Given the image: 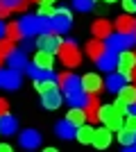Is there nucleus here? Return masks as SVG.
Here are the masks:
<instances>
[{"label": "nucleus", "mask_w": 136, "mask_h": 152, "mask_svg": "<svg viewBox=\"0 0 136 152\" xmlns=\"http://www.w3.org/2000/svg\"><path fill=\"white\" fill-rule=\"evenodd\" d=\"M57 82H59V86L64 89L66 102H71L73 107H84V104H86L89 93L84 91L79 77H75L73 73H61V75H57Z\"/></svg>", "instance_id": "1"}, {"label": "nucleus", "mask_w": 136, "mask_h": 152, "mask_svg": "<svg viewBox=\"0 0 136 152\" xmlns=\"http://www.w3.org/2000/svg\"><path fill=\"white\" fill-rule=\"evenodd\" d=\"M18 23H20V30H23V37H39L41 32L52 30V20L41 18V16H23Z\"/></svg>", "instance_id": "2"}, {"label": "nucleus", "mask_w": 136, "mask_h": 152, "mask_svg": "<svg viewBox=\"0 0 136 152\" xmlns=\"http://www.w3.org/2000/svg\"><path fill=\"white\" fill-rule=\"evenodd\" d=\"M97 123H104L111 132H118L125 127V116H120L113 109V104H100L97 109Z\"/></svg>", "instance_id": "3"}, {"label": "nucleus", "mask_w": 136, "mask_h": 152, "mask_svg": "<svg viewBox=\"0 0 136 152\" xmlns=\"http://www.w3.org/2000/svg\"><path fill=\"white\" fill-rule=\"evenodd\" d=\"M57 55H59V61L64 64V66H68V68H75L82 61V50L77 48L75 41H61Z\"/></svg>", "instance_id": "4"}, {"label": "nucleus", "mask_w": 136, "mask_h": 152, "mask_svg": "<svg viewBox=\"0 0 136 152\" xmlns=\"http://www.w3.org/2000/svg\"><path fill=\"white\" fill-rule=\"evenodd\" d=\"M52 32H59V34H64V32L71 30L73 25V14L66 9V7H59V9H55V14H52Z\"/></svg>", "instance_id": "5"}, {"label": "nucleus", "mask_w": 136, "mask_h": 152, "mask_svg": "<svg viewBox=\"0 0 136 152\" xmlns=\"http://www.w3.org/2000/svg\"><path fill=\"white\" fill-rule=\"evenodd\" d=\"M61 34L59 32H41L39 37H36V48H41V50H48V52H57L59 45H61Z\"/></svg>", "instance_id": "6"}, {"label": "nucleus", "mask_w": 136, "mask_h": 152, "mask_svg": "<svg viewBox=\"0 0 136 152\" xmlns=\"http://www.w3.org/2000/svg\"><path fill=\"white\" fill-rule=\"evenodd\" d=\"M136 66V52L132 50H120V55H118V61H116V68L120 75H125L127 80L132 77V70H134Z\"/></svg>", "instance_id": "7"}, {"label": "nucleus", "mask_w": 136, "mask_h": 152, "mask_svg": "<svg viewBox=\"0 0 136 152\" xmlns=\"http://www.w3.org/2000/svg\"><path fill=\"white\" fill-rule=\"evenodd\" d=\"M136 43V37L134 34H123V32H113L109 39H107V45H109L111 50H127L132 45Z\"/></svg>", "instance_id": "8"}, {"label": "nucleus", "mask_w": 136, "mask_h": 152, "mask_svg": "<svg viewBox=\"0 0 136 152\" xmlns=\"http://www.w3.org/2000/svg\"><path fill=\"white\" fill-rule=\"evenodd\" d=\"M20 86V73L16 68H0V89H18Z\"/></svg>", "instance_id": "9"}, {"label": "nucleus", "mask_w": 136, "mask_h": 152, "mask_svg": "<svg viewBox=\"0 0 136 152\" xmlns=\"http://www.w3.org/2000/svg\"><path fill=\"white\" fill-rule=\"evenodd\" d=\"M82 86L89 95H97L104 89V80L97 73H86V75H82Z\"/></svg>", "instance_id": "10"}, {"label": "nucleus", "mask_w": 136, "mask_h": 152, "mask_svg": "<svg viewBox=\"0 0 136 152\" xmlns=\"http://www.w3.org/2000/svg\"><path fill=\"white\" fill-rule=\"evenodd\" d=\"M111 134H113V132H111L107 125L97 127V129H95V136H93V143H91V145H95L97 150H107V148L111 145V141H113V139H111Z\"/></svg>", "instance_id": "11"}, {"label": "nucleus", "mask_w": 136, "mask_h": 152, "mask_svg": "<svg viewBox=\"0 0 136 152\" xmlns=\"http://www.w3.org/2000/svg\"><path fill=\"white\" fill-rule=\"evenodd\" d=\"M5 59H7V66H9V68L20 70V68L27 66V50L25 48H16V50H14L12 55H7Z\"/></svg>", "instance_id": "12"}, {"label": "nucleus", "mask_w": 136, "mask_h": 152, "mask_svg": "<svg viewBox=\"0 0 136 152\" xmlns=\"http://www.w3.org/2000/svg\"><path fill=\"white\" fill-rule=\"evenodd\" d=\"M41 102H43V107H45V109H59V107H61V102H64L59 86H57V89L45 91V93L41 95Z\"/></svg>", "instance_id": "13"}, {"label": "nucleus", "mask_w": 136, "mask_h": 152, "mask_svg": "<svg viewBox=\"0 0 136 152\" xmlns=\"http://www.w3.org/2000/svg\"><path fill=\"white\" fill-rule=\"evenodd\" d=\"M116 61H118V52L111 50L109 45H107V52H104L102 57L95 59V64H97V68H100V70H113V68H116Z\"/></svg>", "instance_id": "14"}, {"label": "nucleus", "mask_w": 136, "mask_h": 152, "mask_svg": "<svg viewBox=\"0 0 136 152\" xmlns=\"http://www.w3.org/2000/svg\"><path fill=\"white\" fill-rule=\"evenodd\" d=\"M32 64H34V66H39V68H43V70H52V68H55V55L48 52V50H39L36 55H34Z\"/></svg>", "instance_id": "15"}, {"label": "nucleus", "mask_w": 136, "mask_h": 152, "mask_svg": "<svg viewBox=\"0 0 136 152\" xmlns=\"http://www.w3.org/2000/svg\"><path fill=\"white\" fill-rule=\"evenodd\" d=\"M20 145L27 148V150H34V148L41 145V134L36 129H25L20 134Z\"/></svg>", "instance_id": "16"}, {"label": "nucleus", "mask_w": 136, "mask_h": 152, "mask_svg": "<svg viewBox=\"0 0 136 152\" xmlns=\"http://www.w3.org/2000/svg\"><path fill=\"white\" fill-rule=\"evenodd\" d=\"M104 52H107V41H102V39H93L91 43H86V55H89L93 61L100 59Z\"/></svg>", "instance_id": "17"}, {"label": "nucleus", "mask_w": 136, "mask_h": 152, "mask_svg": "<svg viewBox=\"0 0 136 152\" xmlns=\"http://www.w3.org/2000/svg\"><path fill=\"white\" fill-rule=\"evenodd\" d=\"M116 32H123V34H134L136 30V18H132V14H125V16H118L116 20Z\"/></svg>", "instance_id": "18"}, {"label": "nucleus", "mask_w": 136, "mask_h": 152, "mask_svg": "<svg viewBox=\"0 0 136 152\" xmlns=\"http://www.w3.org/2000/svg\"><path fill=\"white\" fill-rule=\"evenodd\" d=\"M55 132H57V136L59 139H75V132H77V127L73 125L68 118H64V121H59L57 123V127H55Z\"/></svg>", "instance_id": "19"}, {"label": "nucleus", "mask_w": 136, "mask_h": 152, "mask_svg": "<svg viewBox=\"0 0 136 152\" xmlns=\"http://www.w3.org/2000/svg\"><path fill=\"white\" fill-rule=\"evenodd\" d=\"M93 136H95V127L89 125V121L82 123V125L77 127V132H75V139H77L79 143H93Z\"/></svg>", "instance_id": "20"}, {"label": "nucleus", "mask_w": 136, "mask_h": 152, "mask_svg": "<svg viewBox=\"0 0 136 152\" xmlns=\"http://www.w3.org/2000/svg\"><path fill=\"white\" fill-rule=\"evenodd\" d=\"M93 34H95V39H102V41H107V39L113 34V30H111V23H109V20H104V18L95 20V23H93Z\"/></svg>", "instance_id": "21"}, {"label": "nucleus", "mask_w": 136, "mask_h": 152, "mask_svg": "<svg viewBox=\"0 0 136 152\" xmlns=\"http://www.w3.org/2000/svg\"><path fill=\"white\" fill-rule=\"evenodd\" d=\"M123 84H127V77H125V75H120V73H111V75L107 77V80H104V89H107V91H111V93H118Z\"/></svg>", "instance_id": "22"}, {"label": "nucleus", "mask_w": 136, "mask_h": 152, "mask_svg": "<svg viewBox=\"0 0 136 152\" xmlns=\"http://www.w3.org/2000/svg\"><path fill=\"white\" fill-rule=\"evenodd\" d=\"M118 100H123L125 104H134L136 102V84H123L118 91Z\"/></svg>", "instance_id": "23"}, {"label": "nucleus", "mask_w": 136, "mask_h": 152, "mask_svg": "<svg viewBox=\"0 0 136 152\" xmlns=\"http://www.w3.org/2000/svg\"><path fill=\"white\" fill-rule=\"evenodd\" d=\"M18 129V123H16V118L9 114L0 116V134H5V136H9V134H14Z\"/></svg>", "instance_id": "24"}, {"label": "nucleus", "mask_w": 136, "mask_h": 152, "mask_svg": "<svg viewBox=\"0 0 136 152\" xmlns=\"http://www.w3.org/2000/svg\"><path fill=\"white\" fill-rule=\"evenodd\" d=\"M84 109H86V118H89V123H97V109H100V100H97L95 95H89V100H86Z\"/></svg>", "instance_id": "25"}, {"label": "nucleus", "mask_w": 136, "mask_h": 152, "mask_svg": "<svg viewBox=\"0 0 136 152\" xmlns=\"http://www.w3.org/2000/svg\"><path fill=\"white\" fill-rule=\"evenodd\" d=\"M66 118H68V121H71L75 127H79L82 123L89 121V118H86V109H84V107H73L71 111L66 114Z\"/></svg>", "instance_id": "26"}, {"label": "nucleus", "mask_w": 136, "mask_h": 152, "mask_svg": "<svg viewBox=\"0 0 136 152\" xmlns=\"http://www.w3.org/2000/svg\"><path fill=\"white\" fill-rule=\"evenodd\" d=\"M5 37L12 39V41H20V39H25L18 20H14V23H7V25H5Z\"/></svg>", "instance_id": "27"}, {"label": "nucleus", "mask_w": 136, "mask_h": 152, "mask_svg": "<svg viewBox=\"0 0 136 152\" xmlns=\"http://www.w3.org/2000/svg\"><path fill=\"white\" fill-rule=\"evenodd\" d=\"M25 70H27V75L32 77V80H48V77H57L52 70H43V68H39V66H25Z\"/></svg>", "instance_id": "28"}, {"label": "nucleus", "mask_w": 136, "mask_h": 152, "mask_svg": "<svg viewBox=\"0 0 136 152\" xmlns=\"http://www.w3.org/2000/svg\"><path fill=\"white\" fill-rule=\"evenodd\" d=\"M59 82H57V77H48V80H34V89L39 91L41 95L45 93V91H50V89H57Z\"/></svg>", "instance_id": "29"}, {"label": "nucleus", "mask_w": 136, "mask_h": 152, "mask_svg": "<svg viewBox=\"0 0 136 152\" xmlns=\"http://www.w3.org/2000/svg\"><path fill=\"white\" fill-rule=\"evenodd\" d=\"M134 141H136V134H134V132H129L127 127L118 129V143H120L123 148H127V150H129V148L134 145Z\"/></svg>", "instance_id": "30"}, {"label": "nucleus", "mask_w": 136, "mask_h": 152, "mask_svg": "<svg viewBox=\"0 0 136 152\" xmlns=\"http://www.w3.org/2000/svg\"><path fill=\"white\" fill-rule=\"evenodd\" d=\"M0 2H2L9 12H23V9L30 5V0H0Z\"/></svg>", "instance_id": "31"}, {"label": "nucleus", "mask_w": 136, "mask_h": 152, "mask_svg": "<svg viewBox=\"0 0 136 152\" xmlns=\"http://www.w3.org/2000/svg\"><path fill=\"white\" fill-rule=\"evenodd\" d=\"M16 41H12V39H7V37H2L0 39V55H2V57H7V55H12L14 50H16Z\"/></svg>", "instance_id": "32"}, {"label": "nucleus", "mask_w": 136, "mask_h": 152, "mask_svg": "<svg viewBox=\"0 0 136 152\" xmlns=\"http://www.w3.org/2000/svg\"><path fill=\"white\" fill-rule=\"evenodd\" d=\"M93 5H95V0H73V7L77 12H91Z\"/></svg>", "instance_id": "33"}, {"label": "nucleus", "mask_w": 136, "mask_h": 152, "mask_svg": "<svg viewBox=\"0 0 136 152\" xmlns=\"http://www.w3.org/2000/svg\"><path fill=\"white\" fill-rule=\"evenodd\" d=\"M52 14H55V7L52 5H41L36 16H41V18H52Z\"/></svg>", "instance_id": "34"}, {"label": "nucleus", "mask_w": 136, "mask_h": 152, "mask_svg": "<svg viewBox=\"0 0 136 152\" xmlns=\"http://www.w3.org/2000/svg\"><path fill=\"white\" fill-rule=\"evenodd\" d=\"M125 127H127L129 132L136 134V114H127L125 116Z\"/></svg>", "instance_id": "35"}, {"label": "nucleus", "mask_w": 136, "mask_h": 152, "mask_svg": "<svg viewBox=\"0 0 136 152\" xmlns=\"http://www.w3.org/2000/svg\"><path fill=\"white\" fill-rule=\"evenodd\" d=\"M113 109H116L120 116H127V114H129V104H125L123 100H116V102H113Z\"/></svg>", "instance_id": "36"}, {"label": "nucleus", "mask_w": 136, "mask_h": 152, "mask_svg": "<svg viewBox=\"0 0 136 152\" xmlns=\"http://www.w3.org/2000/svg\"><path fill=\"white\" fill-rule=\"evenodd\" d=\"M123 9L127 14H134L136 12V0H123Z\"/></svg>", "instance_id": "37"}, {"label": "nucleus", "mask_w": 136, "mask_h": 152, "mask_svg": "<svg viewBox=\"0 0 136 152\" xmlns=\"http://www.w3.org/2000/svg\"><path fill=\"white\" fill-rule=\"evenodd\" d=\"M9 114V102L5 100V98H0V116Z\"/></svg>", "instance_id": "38"}, {"label": "nucleus", "mask_w": 136, "mask_h": 152, "mask_svg": "<svg viewBox=\"0 0 136 152\" xmlns=\"http://www.w3.org/2000/svg\"><path fill=\"white\" fill-rule=\"evenodd\" d=\"M9 14H12V12H9V9H7V7L2 5V2H0V20H2V18H7Z\"/></svg>", "instance_id": "39"}, {"label": "nucleus", "mask_w": 136, "mask_h": 152, "mask_svg": "<svg viewBox=\"0 0 136 152\" xmlns=\"http://www.w3.org/2000/svg\"><path fill=\"white\" fill-rule=\"evenodd\" d=\"M9 150H12V148L7 145V143H0V152H9Z\"/></svg>", "instance_id": "40"}, {"label": "nucleus", "mask_w": 136, "mask_h": 152, "mask_svg": "<svg viewBox=\"0 0 136 152\" xmlns=\"http://www.w3.org/2000/svg\"><path fill=\"white\" fill-rule=\"evenodd\" d=\"M129 80H132V82L136 84V66H134V70H132V77H129Z\"/></svg>", "instance_id": "41"}, {"label": "nucleus", "mask_w": 136, "mask_h": 152, "mask_svg": "<svg viewBox=\"0 0 136 152\" xmlns=\"http://www.w3.org/2000/svg\"><path fill=\"white\" fill-rule=\"evenodd\" d=\"M41 5H55V0H39Z\"/></svg>", "instance_id": "42"}, {"label": "nucleus", "mask_w": 136, "mask_h": 152, "mask_svg": "<svg viewBox=\"0 0 136 152\" xmlns=\"http://www.w3.org/2000/svg\"><path fill=\"white\" fill-rule=\"evenodd\" d=\"M5 37V25H2V23H0V39Z\"/></svg>", "instance_id": "43"}, {"label": "nucleus", "mask_w": 136, "mask_h": 152, "mask_svg": "<svg viewBox=\"0 0 136 152\" xmlns=\"http://www.w3.org/2000/svg\"><path fill=\"white\" fill-rule=\"evenodd\" d=\"M129 150H134V152H136V141H134V145H132V148H129Z\"/></svg>", "instance_id": "44"}, {"label": "nucleus", "mask_w": 136, "mask_h": 152, "mask_svg": "<svg viewBox=\"0 0 136 152\" xmlns=\"http://www.w3.org/2000/svg\"><path fill=\"white\" fill-rule=\"evenodd\" d=\"M104 2H116V0H104Z\"/></svg>", "instance_id": "45"}, {"label": "nucleus", "mask_w": 136, "mask_h": 152, "mask_svg": "<svg viewBox=\"0 0 136 152\" xmlns=\"http://www.w3.org/2000/svg\"><path fill=\"white\" fill-rule=\"evenodd\" d=\"M0 66H2V55H0Z\"/></svg>", "instance_id": "46"}, {"label": "nucleus", "mask_w": 136, "mask_h": 152, "mask_svg": "<svg viewBox=\"0 0 136 152\" xmlns=\"http://www.w3.org/2000/svg\"><path fill=\"white\" fill-rule=\"evenodd\" d=\"M30 2H39V0H30Z\"/></svg>", "instance_id": "47"}, {"label": "nucleus", "mask_w": 136, "mask_h": 152, "mask_svg": "<svg viewBox=\"0 0 136 152\" xmlns=\"http://www.w3.org/2000/svg\"><path fill=\"white\" fill-rule=\"evenodd\" d=\"M134 37H136V30H134Z\"/></svg>", "instance_id": "48"}]
</instances>
